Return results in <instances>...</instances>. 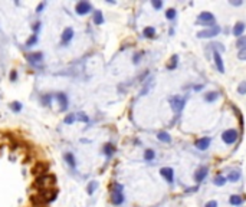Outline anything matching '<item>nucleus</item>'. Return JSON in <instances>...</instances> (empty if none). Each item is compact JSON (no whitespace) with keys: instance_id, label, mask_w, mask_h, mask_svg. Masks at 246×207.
<instances>
[{"instance_id":"1","label":"nucleus","mask_w":246,"mask_h":207,"mask_svg":"<svg viewBox=\"0 0 246 207\" xmlns=\"http://www.w3.org/2000/svg\"><path fill=\"white\" fill-rule=\"evenodd\" d=\"M35 187L39 188V190H43V188H52L56 186V175L53 174H45V175H39L35 180Z\"/></svg>"},{"instance_id":"2","label":"nucleus","mask_w":246,"mask_h":207,"mask_svg":"<svg viewBox=\"0 0 246 207\" xmlns=\"http://www.w3.org/2000/svg\"><path fill=\"white\" fill-rule=\"evenodd\" d=\"M111 201L115 206H119L124 203V194H123V186L121 184H114L112 188V196H111Z\"/></svg>"},{"instance_id":"3","label":"nucleus","mask_w":246,"mask_h":207,"mask_svg":"<svg viewBox=\"0 0 246 207\" xmlns=\"http://www.w3.org/2000/svg\"><path fill=\"white\" fill-rule=\"evenodd\" d=\"M38 196L47 204V203H51V201H53V200H56L58 191L55 190V188H43V190H39Z\"/></svg>"},{"instance_id":"4","label":"nucleus","mask_w":246,"mask_h":207,"mask_svg":"<svg viewBox=\"0 0 246 207\" xmlns=\"http://www.w3.org/2000/svg\"><path fill=\"white\" fill-rule=\"evenodd\" d=\"M47 170H49V163L46 161H38L35 163V165L32 167V174L39 177V175H45L47 174Z\"/></svg>"},{"instance_id":"5","label":"nucleus","mask_w":246,"mask_h":207,"mask_svg":"<svg viewBox=\"0 0 246 207\" xmlns=\"http://www.w3.org/2000/svg\"><path fill=\"white\" fill-rule=\"evenodd\" d=\"M237 137H239V132H237L236 130L230 128V130H226V131H223L222 140H223V142H226V144H233V142H236Z\"/></svg>"},{"instance_id":"6","label":"nucleus","mask_w":246,"mask_h":207,"mask_svg":"<svg viewBox=\"0 0 246 207\" xmlns=\"http://www.w3.org/2000/svg\"><path fill=\"white\" fill-rule=\"evenodd\" d=\"M219 33H220V28L218 24H213V26H210L206 30H202V32L197 33V38H214Z\"/></svg>"},{"instance_id":"7","label":"nucleus","mask_w":246,"mask_h":207,"mask_svg":"<svg viewBox=\"0 0 246 207\" xmlns=\"http://www.w3.org/2000/svg\"><path fill=\"white\" fill-rule=\"evenodd\" d=\"M91 10H92V5H91L89 2H79L75 7L76 14H79V16H84V14L89 13Z\"/></svg>"},{"instance_id":"8","label":"nucleus","mask_w":246,"mask_h":207,"mask_svg":"<svg viewBox=\"0 0 246 207\" xmlns=\"http://www.w3.org/2000/svg\"><path fill=\"white\" fill-rule=\"evenodd\" d=\"M199 24H210V26H213V23H214V16H213L210 12H202V13L199 14Z\"/></svg>"},{"instance_id":"9","label":"nucleus","mask_w":246,"mask_h":207,"mask_svg":"<svg viewBox=\"0 0 246 207\" xmlns=\"http://www.w3.org/2000/svg\"><path fill=\"white\" fill-rule=\"evenodd\" d=\"M72 38H74V29H72V28H66L65 30H63V33H62L61 45H62V46H66V45H69V42L72 40Z\"/></svg>"},{"instance_id":"10","label":"nucleus","mask_w":246,"mask_h":207,"mask_svg":"<svg viewBox=\"0 0 246 207\" xmlns=\"http://www.w3.org/2000/svg\"><path fill=\"white\" fill-rule=\"evenodd\" d=\"M207 171L209 168L207 167H200V168H197V171H196V174H194V181L196 183H202L204 179H206V175H207Z\"/></svg>"},{"instance_id":"11","label":"nucleus","mask_w":246,"mask_h":207,"mask_svg":"<svg viewBox=\"0 0 246 207\" xmlns=\"http://www.w3.org/2000/svg\"><path fill=\"white\" fill-rule=\"evenodd\" d=\"M245 28H246V24L243 23V22H237V23H235V26H233V29H232L233 36H236V38L239 39L242 35H243V32H245Z\"/></svg>"},{"instance_id":"12","label":"nucleus","mask_w":246,"mask_h":207,"mask_svg":"<svg viewBox=\"0 0 246 207\" xmlns=\"http://www.w3.org/2000/svg\"><path fill=\"white\" fill-rule=\"evenodd\" d=\"M194 145L197 147V150H207L209 145H210V137H203V138H200V140H197V141L194 142Z\"/></svg>"},{"instance_id":"13","label":"nucleus","mask_w":246,"mask_h":207,"mask_svg":"<svg viewBox=\"0 0 246 207\" xmlns=\"http://www.w3.org/2000/svg\"><path fill=\"white\" fill-rule=\"evenodd\" d=\"M160 174L164 177V179L168 181V183H173V180H174V173H173V168H170V167H163V168L160 170Z\"/></svg>"},{"instance_id":"14","label":"nucleus","mask_w":246,"mask_h":207,"mask_svg":"<svg viewBox=\"0 0 246 207\" xmlns=\"http://www.w3.org/2000/svg\"><path fill=\"white\" fill-rule=\"evenodd\" d=\"M28 61L30 62L32 65H39V63L43 61V53H42V52L30 53V55H28Z\"/></svg>"},{"instance_id":"15","label":"nucleus","mask_w":246,"mask_h":207,"mask_svg":"<svg viewBox=\"0 0 246 207\" xmlns=\"http://www.w3.org/2000/svg\"><path fill=\"white\" fill-rule=\"evenodd\" d=\"M213 59H214V63L218 66V71L220 72V73H223V72H225V65H223V59L218 51L213 52Z\"/></svg>"},{"instance_id":"16","label":"nucleus","mask_w":246,"mask_h":207,"mask_svg":"<svg viewBox=\"0 0 246 207\" xmlns=\"http://www.w3.org/2000/svg\"><path fill=\"white\" fill-rule=\"evenodd\" d=\"M171 107H173L174 111H181L183 107H184V99L180 98V96H174L171 99Z\"/></svg>"},{"instance_id":"17","label":"nucleus","mask_w":246,"mask_h":207,"mask_svg":"<svg viewBox=\"0 0 246 207\" xmlns=\"http://www.w3.org/2000/svg\"><path fill=\"white\" fill-rule=\"evenodd\" d=\"M56 99H58V102L61 104V109L62 111H65L68 107V96L65 92H58L56 94Z\"/></svg>"},{"instance_id":"18","label":"nucleus","mask_w":246,"mask_h":207,"mask_svg":"<svg viewBox=\"0 0 246 207\" xmlns=\"http://www.w3.org/2000/svg\"><path fill=\"white\" fill-rule=\"evenodd\" d=\"M92 22L95 24H102L104 23V14L101 10H95L94 14H92Z\"/></svg>"},{"instance_id":"19","label":"nucleus","mask_w":246,"mask_h":207,"mask_svg":"<svg viewBox=\"0 0 246 207\" xmlns=\"http://www.w3.org/2000/svg\"><path fill=\"white\" fill-rule=\"evenodd\" d=\"M114 152H115V147H114L111 142H107V144L104 145V154L107 155L108 158H111Z\"/></svg>"},{"instance_id":"20","label":"nucleus","mask_w":246,"mask_h":207,"mask_svg":"<svg viewBox=\"0 0 246 207\" xmlns=\"http://www.w3.org/2000/svg\"><path fill=\"white\" fill-rule=\"evenodd\" d=\"M229 203H230L232 206H239V204L243 203V197L239 196V194H233V196H230V198H229Z\"/></svg>"},{"instance_id":"21","label":"nucleus","mask_w":246,"mask_h":207,"mask_svg":"<svg viewBox=\"0 0 246 207\" xmlns=\"http://www.w3.org/2000/svg\"><path fill=\"white\" fill-rule=\"evenodd\" d=\"M65 160H66V163L69 164L71 168H74V170L76 168V161H75V157H74L72 152H66V154H65Z\"/></svg>"},{"instance_id":"22","label":"nucleus","mask_w":246,"mask_h":207,"mask_svg":"<svg viewBox=\"0 0 246 207\" xmlns=\"http://www.w3.org/2000/svg\"><path fill=\"white\" fill-rule=\"evenodd\" d=\"M157 138H158L160 141H163V142H170L171 141L170 134H168V132H166V131H160L158 134H157Z\"/></svg>"},{"instance_id":"23","label":"nucleus","mask_w":246,"mask_h":207,"mask_svg":"<svg viewBox=\"0 0 246 207\" xmlns=\"http://www.w3.org/2000/svg\"><path fill=\"white\" fill-rule=\"evenodd\" d=\"M142 35H144L146 38H154V36H156V29L153 28V26H147V28H144V30H142Z\"/></svg>"},{"instance_id":"24","label":"nucleus","mask_w":246,"mask_h":207,"mask_svg":"<svg viewBox=\"0 0 246 207\" xmlns=\"http://www.w3.org/2000/svg\"><path fill=\"white\" fill-rule=\"evenodd\" d=\"M154 158H156V152H154V150L148 148V150L144 151V160L146 161H153Z\"/></svg>"},{"instance_id":"25","label":"nucleus","mask_w":246,"mask_h":207,"mask_svg":"<svg viewBox=\"0 0 246 207\" xmlns=\"http://www.w3.org/2000/svg\"><path fill=\"white\" fill-rule=\"evenodd\" d=\"M177 62H179V56H177V55H173V56H171V61L167 63V69H170V71L176 69V66H177Z\"/></svg>"},{"instance_id":"26","label":"nucleus","mask_w":246,"mask_h":207,"mask_svg":"<svg viewBox=\"0 0 246 207\" xmlns=\"http://www.w3.org/2000/svg\"><path fill=\"white\" fill-rule=\"evenodd\" d=\"M218 98H219V94H218V92H214V91H212V92H207V94L204 95V99H206L207 102H213V101H216Z\"/></svg>"},{"instance_id":"27","label":"nucleus","mask_w":246,"mask_h":207,"mask_svg":"<svg viewBox=\"0 0 246 207\" xmlns=\"http://www.w3.org/2000/svg\"><path fill=\"white\" fill-rule=\"evenodd\" d=\"M38 43V35H30V38L26 40V47H32V46H35Z\"/></svg>"},{"instance_id":"28","label":"nucleus","mask_w":246,"mask_h":207,"mask_svg":"<svg viewBox=\"0 0 246 207\" xmlns=\"http://www.w3.org/2000/svg\"><path fill=\"white\" fill-rule=\"evenodd\" d=\"M22 108H23V105H22L19 101H13V102L10 104V109H12L13 112H20Z\"/></svg>"},{"instance_id":"29","label":"nucleus","mask_w":246,"mask_h":207,"mask_svg":"<svg viewBox=\"0 0 246 207\" xmlns=\"http://www.w3.org/2000/svg\"><path fill=\"white\" fill-rule=\"evenodd\" d=\"M236 47L239 51L242 49H246V36H240V38L236 40Z\"/></svg>"},{"instance_id":"30","label":"nucleus","mask_w":246,"mask_h":207,"mask_svg":"<svg viewBox=\"0 0 246 207\" xmlns=\"http://www.w3.org/2000/svg\"><path fill=\"white\" fill-rule=\"evenodd\" d=\"M97 187H98V183H97V181H91V183L88 184V187H86V191H88V194H89V196H92V194H94V191L97 190Z\"/></svg>"},{"instance_id":"31","label":"nucleus","mask_w":246,"mask_h":207,"mask_svg":"<svg viewBox=\"0 0 246 207\" xmlns=\"http://www.w3.org/2000/svg\"><path fill=\"white\" fill-rule=\"evenodd\" d=\"M226 181H227V179L225 175H218V177L214 179V184H216V186H225Z\"/></svg>"},{"instance_id":"32","label":"nucleus","mask_w":246,"mask_h":207,"mask_svg":"<svg viewBox=\"0 0 246 207\" xmlns=\"http://www.w3.org/2000/svg\"><path fill=\"white\" fill-rule=\"evenodd\" d=\"M76 119V114H68L66 117H65V119H63V122L65 124H74Z\"/></svg>"},{"instance_id":"33","label":"nucleus","mask_w":246,"mask_h":207,"mask_svg":"<svg viewBox=\"0 0 246 207\" xmlns=\"http://www.w3.org/2000/svg\"><path fill=\"white\" fill-rule=\"evenodd\" d=\"M76 115H78L76 118L79 119L81 122H85V124H86V122H89V117H88L85 112H79V114H76Z\"/></svg>"},{"instance_id":"34","label":"nucleus","mask_w":246,"mask_h":207,"mask_svg":"<svg viewBox=\"0 0 246 207\" xmlns=\"http://www.w3.org/2000/svg\"><path fill=\"white\" fill-rule=\"evenodd\" d=\"M239 179H240V173H239V171H232V173L229 174V180H230V181H233V183H235V181H237Z\"/></svg>"},{"instance_id":"35","label":"nucleus","mask_w":246,"mask_h":207,"mask_svg":"<svg viewBox=\"0 0 246 207\" xmlns=\"http://www.w3.org/2000/svg\"><path fill=\"white\" fill-rule=\"evenodd\" d=\"M176 14H177V12H176V9H167L166 12V17L168 20H173L176 17Z\"/></svg>"},{"instance_id":"36","label":"nucleus","mask_w":246,"mask_h":207,"mask_svg":"<svg viewBox=\"0 0 246 207\" xmlns=\"http://www.w3.org/2000/svg\"><path fill=\"white\" fill-rule=\"evenodd\" d=\"M237 92L240 95H245L246 94V81H242L239 86H237Z\"/></svg>"},{"instance_id":"37","label":"nucleus","mask_w":246,"mask_h":207,"mask_svg":"<svg viewBox=\"0 0 246 207\" xmlns=\"http://www.w3.org/2000/svg\"><path fill=\"white\" fill-rule=\"evenodd\" d=\"M51 99H52V95H51V94L43 95V96H42V102H43V105H51Z\"/></svg>"},{"instance_id":"38","label":"nucleus","mask_w":246,"mask_h":207,"mask_svg":"<svg viewBox=\"0 0 246 207\" xmlns=\"http://www.w3.org/2000/svg\"><path fill=\"white\" fill-rule=\"evenodd\" d=\"M151 5H153V7H154V9L158 10V9H161V7H163V2H161V0H153Z\"/></svg>"},{"instance_id":"39","label":"nucleus","mask_w":246,"mask_h":207,"mask_svg":"<svg viewBox=\"0 0 246 207\" xmlns=\"http://www.w3.org/2000/svg\"><path fill=\"white\" fill-rule=\"evenodd\" d=\"M237 58H239L240 61H246V49H242V51H239V53H237Z\"/></svg>"},{"instance_id":"40","label":"nucleus","mask_w":246,"mask_h":207,"mask_svg":"<svg viewBox=\"0 0 246 207\" xmlns=\"http://www.w3.org/2000/svg\"><path fill=\"white\" fill-rule=\"evenodd\" d=\"M40 26H42V24H40V22H36V23L32 26V29H33V33H35V35H38V33H39V30H40Z\"/></svg>"},{"instance_id":"41","label":"nucleus","mask_w":246,"mask_h":207,"mask_svg":"<svg viewBox=\"0 0 246 207\" xmlns=\"http://www.w3.org/2000/svg\"><path fill=\"white\" fill-rule=\"evenodd\" d=\"M46 7V3L45 2H42V3H39L38 5V7H36V13H42L43 12V9Z\"/></svg>"},{"instance_id":"42","label":"nucleus","mask_w":246,"mask_h":207,"mask_svg":"<svg viewBox=\"0 0 246 207\" xmlns=\"http://www.w3.org/2000/svg\"><path fill=\"white\" fill-rule=\"evenodd\" d=\"M10 81H17V71L16 69H12V72H10Z\"/></svg>"},{"instance_id":"43","label":"nucleus","mask_w":246,"mask_h":207,"mask_svg":"<svg viewBox=\"0 0 246 207\" xmlns=\"http://www.w3.org/2000/svg\"><path fill=\"white\" fill-rule=\"evenodd\" d=\"M204 207H218V201H216V200H210V201L206 203Z\"/></svg>"},{"instance_id":"44","label":"nucleus","mask_w":246,"mask_h":207,"mask_svg":"<svg viewBox=\"0 0 246 207\" xmlns=\"http://www.w3.org/2000/svg\"><path fill=\"white\" fill-rule=\"evenodd\" d=\"M230 5H233V6H240L242 5V2L239 0V2H235V0H230Z\"/></svg>"},{"instance_id":"45","label":"nucleus","mask_w":246,"mask_h":207,"mask_svg":"<svg viewBox=\"0 0 246 207\" xmlns=\"http://www.w3.org/2000/svg\"><path fill=\"white\" fill-rule=\"evenodd\" d=\"M202 88H203V85H196V86H194V91H200Z\"/></svg>"}]
</instances>
